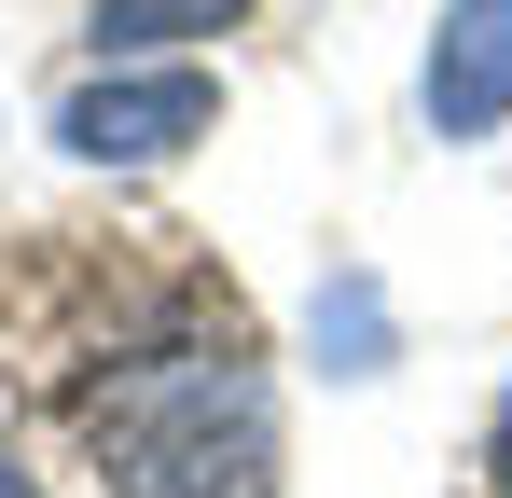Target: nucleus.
<instances>
[{
    "mask_svg": "<svg viewBox=\"0 0 512 498\" xmlns=\"http://www.w3.org/2000/svg\"><path fill=\"white\" fill-rule=\"evenodd\" d=\"M388 360H402V332H388V291L346 263L333 291H319V374H346V388H360V374H388Z\"/></svg>",
    "mask_w": 512,
    "mask_h": 498,
    "instance_id": "39448f33",
    "label": "nucleus"
},
{
    "mask_svg": "<svg viewBox=\"0 0 512 498\" xmlns=\"http://www.w3.org/2000/svg\"><path fill=\"white\" fill-rule=\"evenodd\" d=\"M485 471H499V498H512V374H499V415H485Z\"/></svg>",
    "mask_w": 512,
    "mask_h": 498,
    "instance_id": "423d86ee",
    "label": "nucleus"
},
{
    "mask_svg": "<svg viewBox=\"0 0 512 498\" xmlns=\"http://www.w3.org/2000/svg\"><path fill=\"white\" fill-rule=\"evenodd\" d=\"M416 111H429V139H499L512 125V0H443V28L416 56Z\"/></svg>",
    "mask_w": 512,
    "mask_h": 498,
    "instance_id": "7ed1b4c3",
    "label": "nucleus"
},
{
    "mask_svg": "<svg viewBox=\"0 0 512 498\" xmlns=\"http://www.w3.org/2000/svg\"><path fill=\"white\" fill-rule=\"evenodd\" d=\"M250 0H97L84 14V42H97V70L111 56H180V42H208V28H236Z\"/></svg>",
    "mask_w": 512,
    "mask_h": 498,
    "instance_id": "20e7f679",
    "label": "nucleus"
},
{
    "mask_svg": "<svg viewBox=\"0 0 512 498\" xmlns=\"http://www.w3.org/2000/svg\"><path fill=\"white\" fill-rule=\"evenodd\" d=\"M0 485H14V457H0Z\"/></svg>",
    "mask_w": 512,
    "mask_h": 498,
    "instance_id": "0eeeda50",
    "label": "nucleus"
},
{
    "mask_svg": "<svg viewBox=\"0 0 512 498\" xmlns=\"http://www.w3.org/2000/svg\"><path fill=\"white\" fill-rule=\"evenodd\" d=\"M222 125V70L208 56H111L56 97V153L70 166H167Z\"/></svg>",
    "mask_w": 512,
    "mask_h": 498,
    "instance_id": "f03ea898",
    "label": "nucleus"
},
{
    "mask_svg": "<svg viewBox=\"0 0 512 498\" xmlns=\"http://www.w3.org/2000/svg\"><path fill=\"white\" fill-rule=\"evenodd\" d=\"M70 429L111 498H277V388L250 319L208 291H153L111 332L70 374Z\"/></svg>",
    "mask_w": 512,
    "mask_h": 498,
    "instance_id": "f257e3e1",
    "label": "nucleus"
}]
</instances>
